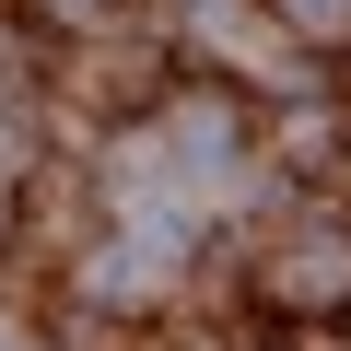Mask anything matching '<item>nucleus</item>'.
Instances as JSON below:
<instances>
[{
    "mask_svg": "<svg viewBox=\"0 0 351 351\" xmlns=\"http://www.w3.org/2000/svg\"><path fill=\"white\" fill-rule=\"evenodd\" d=\"M281 12H293L304 36H339V24H351V0H281Z\"/></svg>",
    "mask_w": 351,
    "mask_h": 351,
    "instance_id": "obj_1",
    "label": "nucleus"
},
{
    "mask_svg": "<svg viewBox=\"0 0 351 351\" xmlns=\"http://www.w3.org/2000/svg\"><path fill=\"white\" fill-rule=\"evenodd\" d=\"M0 351H12V339H0Z\"/></svg>",
    "mask_w": 351,
    "mask_h": 351,
    "instance_id": "obj_2",
    "label": "nucleus"
}]
</instances>
